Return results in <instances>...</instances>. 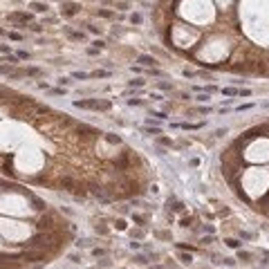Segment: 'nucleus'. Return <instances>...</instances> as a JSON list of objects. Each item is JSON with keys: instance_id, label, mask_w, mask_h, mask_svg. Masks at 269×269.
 Returning <instances> with one entry per match:
<instances>
[{"instance_id": "f257e3e1", "label": "nucleus", "mask_w": 269, "mask_h": 269, "mask_svg": "<svg viewBox=\"0 0 269 269\" xmlns=\"http://www.w3.org/2000/svg\"><path fill=\"white\" fill-rule=\"evenodd\" d=\"M76 108H85V110H110V101H99V99H81L74 101Z\"/></svg>"}, {"instance_id": "f03ea898", "label": "nucleus", "mask_w": 269, "mask_h": 269, "mask_svg": "<svg viewBox=\"0 0 269 269\" xmlns=\"http://www.w3.org/2000/svg\"><path fill=\"white\" fill-rule=\"evenodd\" d=\"M114 166H117L119 170H128V168H130V150L121 153V155L114 159Z\"/></svg>"}, {"instance_id": "7ed1b4c3", "label": "nucleus", "mask_w": 269, "mask_h": 269, "mask_svg": "<svg viewBox=\"0 0 269 269\" xmlns=\"http://www.w3.org/2000/svg\"><path fill=\"white\" fill-rule=\"evenodd\" d=\"M9 20H16V22H29V20H32V14H22V11H14V14H9Z\"/></svg>"}, {"instance_id": "20e7f679", "label": "nucleus", "mask_w": 269, "mask_h": 269, "mask_svg": "<svg viewBox=\"0 0 269 269\" xmlns=\"http://www.w3.org/2000/svg\"><path fill=\"white\" fill-rule=\"evenodd\" d=\"M61 11H63V16H74V14L79 11V5H72V2H70V5H63Z\"/></svg>"}, {"instance_id": "39448f33", "label": "nucleus", "mask_w": 269, "mask_h": 269, "mask_svg": "<svg viewBox=\"0 0 269 269\" xmlns=\"http://www.w3.org/2000/svg\"><path fill=\"white\" fill-rule=\"evenodd\" d=\"M137 63H141V65L150 67V65H155V59H153V56H146V54H141V56H137Z\"/></svg>"}, {"instance_id": "423d86ee", "label": "nucleus", "mask_w": 269, "mask_h": 269, "mask_svg": "<svg viewBox=\"0 0 269 269\" xmlns=\"http://www.w3.org/2000/svg\"><path fill=\"white\" fill-rule=\"evenodd\" d=\"M67 32V36H70V38H74V41H83V32H72V29H65Z\"/></svg>"}, {"instance_id": "0eeeda50", "label": "nucleus", "mask_w": 269, "mask_h": 269, "mask_svg": "<svg viewBox=\"0 0 269 269\" xmlns=\"http://www.w3.org/2000/svg\"><path fill=\"white\" fill-rule=\"evenodd\" d=\"M29 7H32L34 11H38V14H43V11H47V5H43V2H32Z\"/></svg>"}, {"instance_id": "6e6552de", "label": "nucleus", "mask_w": 269, "mask_h": 269, "mask_svg": "<svg viewBox=\"0 0 269 269\" xmlns=\"http://www.w3.org/2000/svg\"><path fill=\"white\" fill-rule=\"evenodd\" d=\"M224 244H227V247H231V249H240V240H236V238H227Z\"/></svg>"}, {"instance_id": "1a4fd4ad", "label": "nucleus", "mask_w": 269, "mask_h": 269, "mask_svg": "<svg viewBox=\"0 0 269 269\" xmlns=\"http://www.w3.org/2000/svg\"><path fill=\"white\" fill-rule=\"evenodd\" d=\"M168 207L173 209V211H182V209H184V204L177 202V200H168Z\"/></svg>"}, {"instance_id": "9d476101", "label": "nucleus", "mask_w": 269, "mask_h": 269, "mask_svg": "<svg viewBox=\"0 0 269 269\" xmlns=\"http://www.w3.org/2000/svg\"><path fill=\"white\" fill-rule=\"evenodd\" d=\"M238 258L242 260V262H249V260H251V254H249V251H242V249H238Z\"/></svg>"}, {"instance_id": "9b49d317", "label": "nucleus", "mask_w": 269, "mask_h": 269, "mask_svg": "<svg viewBox=\"0 0 269 269\" xmlns=\"http://www.w3.org/2000/svg\"><path fill=\"white\" fill-rule=\"evenodd\" d=\"M32 202H34V204H36V207H34V209H38V211H43L45 207H47V204H45V202H43V200H38V197H32Z\"/></svg>"}, {"instance_id": "f8f14e48", "label": "nucleus", "mask_w": 269, "mask_h": 269, "mask_svg": "<svg viewBox=\"0 0 269 269\" xmlns=\"http://www.w3.org/2000/svg\"><path fill=\"white\" fill-rule=\"evenodd\" d=\"M238 92L240 90H236V88H224L222 90V94H227V96H238Z\"/></svg>"}, {"instance_id": "ddd939ff", "label": "nucleus", "mask_w": 269, "mask_h": 269, "mask_svg": "<svg viewBox=\"0 0 269 269\" xmlns=\"http://www.w3.org/2000/svg\"><path fill=\"white\" fill-rule=\"evenodd\" d=\"M27 74H29V76H38L41 70H38V67H27V70H25V76H27Z\"/></svg>"}, {"instance_id": "4468645a", "label": "nucleus", "mask_w": 269, "mask_h": 269, "mask_svg": "<svg viewBox=\"0 0 269 269\" xmlns=\"http://www.w3.org/2000/svg\"><path fill=\"white\" fill-rule=\"evenodd\" d=\"M106 139L110 141V144H121V137H119V135H108Z\"/></svg>"}, {"instance_id": "2eb2a0df", "label": "nucleus", "mask_w": 269, "mask_h": 269, "mask_svg": "<svg viewBox=\"0 0 269 269\" xmlns=\"http://www.w3.org/2000/svg\"><path fill=\"white\" fill-rule=\"evenodd\" d=\"M133 220H135L139 227H144V224H146V217H144V215H135V213H133Z\"/></svg>"}, {"instance_id": "dca6fc26", "label": "nucleus", "mask_w": 269, "mask_h": 269, "mask_svg": "<svg viewBox=\"0 0 269 269\" xmlns=\"http://www.w3.org/2000/svg\"><path fill=\"white\" fill-rule=\"evenodd\" d=\"M108 74H110V72H103V70H96V72H92V74H90V76H92V79H99V76H108Z\"/></svg>"}, {"instance_id": "f3484780", "label": "nucleus", "mask_w": 269, "mask_h": 269, "mask_svg": "<svg viewBox=\"0 0 269 269\" xmlns=\"http://www.w3.org/2000/svg\"><path fill=\"white\" fill-rule=\"evenodd\" d=\"M72 76H74V79H81V81H83V79H90V74H85V72H74Z\"/></svg>"}, {"instance_id": "a211bd4d", "label": "nucleus", "mask_w": 269, "mask_h": 269, "mask_svg": "<svg viewBox=\"0 0 269 269\" xmlns=\"http://www.w3.org/2000/svg\"><path fill=\"white\" fill-rule=\"evenodd\" d=\"M114 224H117V229H119V231H126V220H117Z\"/></svg>"}, {"instance_id": "6ab92c4d", "label": "nucleus", "mask_w": 269, "mask_h": 269, "mask_svg": "<svg viewBox=\"0 0 269 269\" xmlns=\"http://www.w3.org/2000/svg\"><path fill=\"white\" fill-rule=\"evenodd\" d=\"M9 38H11V41H20V38H22V36H20V34H18V32H9Z\"/></svg>"}, {"instance_id": "aec40b11", "label": "nucleus", "mask_w": 269, "mask_h": 269, "mask_svg": "<svg viewBox=\"0 0 269 269\" xmlns=\"http://www.w3.org/2000/svg\"><path fill=\"white\" fill-rule=\"evenodd\" d=\"M141 103H144L141 99H130V101H128V106H141Z\"/></svg>"}, {"instance_id": "412c9836", "label": "nucleus", "mask_w": 269, "mask_h": 269, "mask_svg": "<svg viewBox=\"0 0 269 269\" xmlns=\"http://www.w3.org/2000/svg\"><path fill=\"white\" fill-rule=\"evenodd\" d=\"M92 254L99 258V256H106V249H92Z\"/></svg>"}, {"instance_id": "4be33fe9", "label": "nucleus", "mask_w": 269, "mask_h": 269, "mask_svg": "<svg viewBox=\"0 0 269 269\" xmlns=\"http://www.w3.org/2000/svg\"><path fill=\"white\" fill-rule=\"evenodd\" d=\"M137 262H139V265H146V262H148V258H146V256H137V258H135Z\"/></svg>"}, {"instance_id": "5701e85b", "label": "nucleus", "mask_w": 269, "mask_h": 269, "mask_svg": "<svg viewBox=\"0 0 269 269\" xmlns=\"http://www.w3.org/2000/svg\"><path fill=\"white\" fill-rule=\"evenodd\" d=\"M130 85H135V88H141V85H144V81H141V79H135V81H130Z\"/></svg>"}, {"instance_id": "b1692460", "label": "nucleus", "mask_w": 269, "mask_h": 269, "mask_svg": "<svg viewBox=\"0 0 269 269\" xmlns=\"http://www.w3.org/2000/svg\"><path fill=\"white\" fill-rule=\"evenodd\" d=\"M180 260H182V262H191V254H182Z\"/></svg>"}, {"instance_id": "393cba45", "label": "nucleus", "mask_w": 269, "mask_h": 269, "mask_svg": "<svg viewBox=\"0 0 269 269\" xmlns=\"http://www.w3.org/2000/svg\"><path fill=\"white\" fill-rule=\"evenodd\" d=\"M130 20H133L135 25H139V22H141V16L139 14H133V18H130Z\"/></svg>"}, {"instance_id": "a878e982", "label": "nucleus", "mask_w": 269, "mask_h": 269, "mask_svg": "<svg viewBox=\"0 0 269 269\" xmlns=\"http://www.w3.org/2000/svg\"><path fill=\"white\" fill-rule=\"evenodd\" d=\"M99 16H103V18H112V14H110V11H106V9H101Z\"/></svg>"}, {"instance_id": "bb28decb", "label": "nucleus", "mask_w": 269, "mask_h": 269, "mask_svg": "<svg viewBox=\"0 0 269 269\" xmlns=\"http://www.w3.org/2000/svg\"><path fill=\"white\" fill-rule=\"evenodd\" d=\"M148 135H159V128H146Z\"/></svg>"}, {"instance_id": "cd10ccee", "label": "nucleus", "mask_w": 269, "mask_h": 269, "mask_svg": "<svg viewBox=\"0 0 269 269\" xmlns=\"http://www.w3.org/2000/svg\"><path fill=\"white\" fill-rule=\"evenodd\" d=\"M191 222H193L191 217H184V220H182V227H191Z\"/></svg>"}, {"instance_id": "c85d7f7f", "label": "nucleus", "mask_w": 269, "mask_h": 269, "mask_svg": "<svg viewBox=\"0 0 269 269\" xmlns=\"http://www.w3.org/2000/svg\"><path fill=\"white\" fill-rule=\"evenodd\" d=\"M238 94H240V96H251V90H240Z\"/></svg>"}, {"instance_id": "c756f323", "label": "nucleus", "mask_w": 269, "mask_h": 269, "mask_svg": "<svg viewBox=\"0 0 269 269\" xmlns=\"http://www.w3.org/2000/svg\"><path fill=\"white\" fill-rule=\"evenodd\" d=\"M76 244H79V247H88V244H90V240H79Z\"/></svg>"}, {"instance_id": "7c9ffc66", "label": "nucleus", "mask_w": 269, "mask_h": 269, "mask_svg": "<svg viewBox=\"0 0 269 269\" xmlns=\"http://www.w3.org/2000/svg\"><path fill=\"white\" fill-rule=\"evenodd\" d=\"M96 233H108V229H106V227H99V224H96Z\"/></svg>"}, {"instance_id": "2f4dec72", "label": "nucleus", "mask_w": 269, "mask_h": 269, "mask_svg": "<svg viewBox=\"0 0 269 269\" xmlns=\"http://www.w3.org/2000/svg\"><path fill=\"white\" fill-rule=\"evenodd\" d=\"M153 117H157V119H166V114H164V112H153Z\"/></svg>"}, {"instance_id": "473e14b6", "label": "nucleus", "mask_w": 269, "mask_h": 269, "mask_svg": "<svg viewBox=\"0 0 269 269\" xmlns=\"http://www.w3.org/2000/svg\"><path fill=\"white\" fill-rule=\"evenodd\" d=\"M2 34H5V32H2V29H0V36H2Z\"/></svg>"}]
</instances>
